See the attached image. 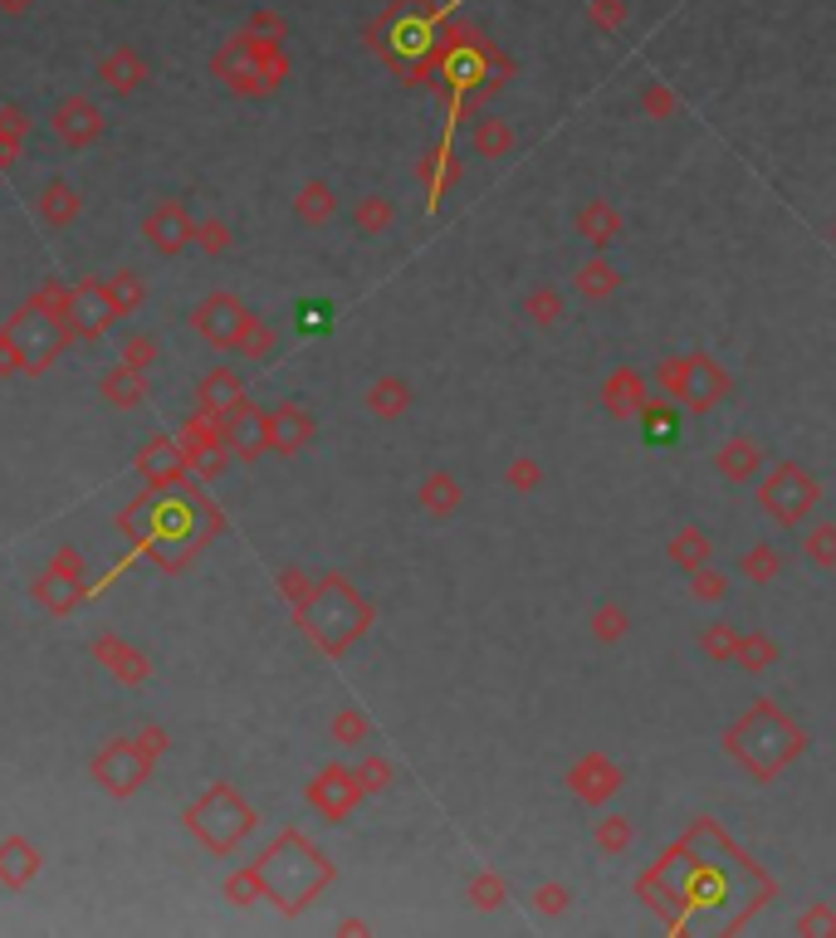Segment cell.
<instances>
[{"instance_id":"cell-8","label":"cell","mask_w":836,"mask_h":938,"mask_svg":"<svg viewBox=\"0 0 836 938\" xmlns=\"http://www.w3.org/2000/svg\"><path fill=\"white\" fill-rule=\"evenodd\" d=\"M196 822H202V836L210 841V846L216 851H230L235 841L245 836V831H250V806H240L230 797V792H216V797H210L202 812H196Z\"/></svg>"},{"instance_id":"cell-35","label":"cell","mask_w":836,"mask_h":938,"mask_svg":"<svg viewBox=\"0 0 836 938\" xmlns=\"http://www.w3.org/2000/svg\"><path fill=\"white\" fill-rule=\"evenodd\" d=\"M690 597L694 601H720V597H729V577L714 563L700 567V573H690Z\"/></svg>"},{"instance_id":"cell-17","label":"cell","mask_w":836,"mask_h":938,"mask_svg":"<svg viewBox=\"0 0 836 938\" xmlns=\"http://www.w3.org/2000/svg\"><path fill=\"white\" fill-rule=\"evenodd\" d=\"M313 441V415L299 411V406H285L279 415H269V445L293 455V450H303Z\"/></svg>"},{"instance_id":"cell-39","label":"cell","mask_w":836,"mask_h":938,"mask_svg":"<svg viewBox=\"0 0 836 938\" xmlns=\"http://www.w3.org/2000/svg\"><path fill=\"white\" fill-rule=\"evenodd\" d=\"M832 240H836V220H832Z\"/></svg>"},{"instance_id":"cell-1","label":"cell","mask_w":836,"mask_h":938,"mask_svg":"<svg viewBox=\"0 0 836 938\" xmlns=\"http://www.w3.org/2000/svg\"><path fill=\"white\" fill-rule=\"evenodd\" d=\"M724 753L734 757L758 787H773L797 757L807 753V729L787 719L773 699H753V704L724 729Z\"/></svg>"},{"instance_id":"cell-6","label":"cell","mask_w":836,"mask_h":938,"mask_svg":"<svg viewBox=\"0 0 836 938\" xmlns=\"http://www.w3.org/2000/svg\"><path fill=\"white\" fill-rule=\"evenodd\" d=\"M362 797H368V787H362L358 767H343V763L323 767L309 787V806L318 816H328V822H348L352 806H358Z\"/></svg>"},{"instance_id":"cell-31","label":"cell","mask_w":836,"mask_h":938,"mask_svg":"<svg viewBox=\"0 0 836 938\" xmlns=\"http://www.w3.org/2000/svg\"><path fill=\"white\" fill-rule=\"evenodd\" d=\"M587 20H592L602 34H617L631 20V6L627 0H587Z\"/></svg>"},{"instance_id":"cell-11","label":"cell","mask_w":836,"mask_h":938,"mask_svg":"<svg viewBox=\"0 0 836 938\" xmlns=\"http://www.w3.org/2000/svg\"><path fill=\"white\" fill-rule=\"evenodd\" d=\"M714 470H720L729 484H749L753 474H763V445L753 441V435H729V441L714 450Z\"/></svg>"},{"instance_id":"cell-20","label":"cell","mask_w":836,"mask_h":938,"mask_svg":"<svg viewBox=\"0 0 836 938\" xmlns=\"http://www.w3.org/2000/svg\"><path fill=\"white\" fill-rule=\"evenodd\" d=\"M519 308H524V318L534 328H553L563 318V308H568V299H563L558 284H534V289L519 299Z\"/></svg>"},{"instance_id":"cell-34","label":"cell","mask_w":836,"mask_h":938,"mask_svg":"<svg viewBox=\"0 0 836 938\" xmlns=\"http://www.w3.org/2000/svg\"><path fill=\"white\" fill-rule=\"evenodd\" d=\"M504 480H509V489H514V494H534L538 484H544V465H538L534 455H519V460H509Z\"/></svg>"},{"instance_id":"cell-32","label":"cell","mask_w":836,"mask_h":938,"mask_svg":"<svg viewBox=\"0 0 836 938\" xmlns=\"http://www.w3.org/2000/svg\"><path fill=\"white\" fill-rule=\"evenodd\" d=\"M803 553H807L812 567H836V524H817V528H812L807 543H803Z\"/></svg>"},{"instance_id":"cell-25","label":"cell","mask_w":836,"mask_h":938,"mask_svg":"<svg viewBox=\"0 0 836 938\" xmlns=\"http://www.w3.org/2000/svg\"><path fill=\"white\" fill-rule=\"evenodd\" d=\"M592 841H597L602 856H627V851L636 846V822L631 816H607V822H597Z\"/></svg>"},{"instance_id":"cell-9","label":"cell","mask_w":836,"mask_h":938,"mask_svg":"<svg viewBox=\"0 0 836 938\" xmlns=\"http://www.w3.org/2000/svg\"><path fill=\"white\" fill-rule=\"evenodd\" d=\"M646 406H651V377L636 372V367H617V372L602 382V411L611 421H636Z\"/></svg>"},{"instance_id":"cell-2","label":"cell","mask_w":836,"mask_h":938,"mask_svg":"<svg viewBox=\"0 0 836 938\" xmlns=\"http://www.w3.org/2000/svg\"><path fill=\"white\" fill-rule=\"evenodd\" d=\"M299 621L323 656H348V650L372 631L376 611L343 573H328L323 581H313L309 601L299 607Z\"/></svg>"},{"instance_id":"cell-16","label":"cell","mask_w":836,"mask_h":938,"mask_svg":"<svg viewBox=\"0 0 836 938\" xmlns=\"http://www.w3.org/2000/svg\"><path fill=\"white\" fill-rule=\"evenodd\" d=\"M362 401H368V411L376 415V421H402V415L411 411V386L402 382V377L386 372V377H376V382L368 386V396H362Z\"/></svg>"},{"instance_id":"cell-24","label":"cell","mask_w":836,"mask_h":938,"mask_svg":"<svg viewBox=\"0 0 836 938\" xmlns=\"http://www.w3.org/2000/svg\"><path fill=\"white\" fill-rule=\"evenodd\" d=\"M592 640L597 646H621L627 640V631H631V616H627V607L621 601H602V607L592 611Z\"/></svg>"},{"instance_id":"cell-38","label":"cell","mask_w":836,"mask_h":938,"mask_svg":"<svg viewBox=\"0 0 836 938\" xmlns=\"http://www.w3.org/2000/svg\"><path fill=\"white\" fill-rule=\"evenodd\" d=\"M299 328H303V332H328V328H333V303H328V299L303 303V308H299Z\"/></svg>"},{"instance_id":"cell-3","label":"cell","mask_w":836,"mask_h":938,"mask_svg":"<svg viewBox=\"0 0 836 938\" xmlns=\"http://www.w3.org/2000/svg\"><path fill=\"white\" fill-rule=\"evenodd\" d=\"M255 880L265 885V895L275 899L279 909L299 914L303 905H313V899L323 895L328 885H333V865H328V856L313 846L309 836L285 831V836H279L275 846L265 851L260 875H255Z\"/></svg>"},{"instance_id":"cell-13","label":"cell","mask_w":836,"mask_h":938,"mask_svg":"<svg viewBox=\"0 0 836 938\" xmlns=\"http://www.w3.org/2000/svg\"><path fill=\"white\" fill-rule=\"evenodd\" d=\"M416 504H421V514H431V518H455L465 504V489L451 470H431L416 489Z\"/></svg>"},{"instance_id":"cell-36","label":"cell","mask_w":836,"mask_h":938,"mask_svg":"<svg viewBox=\"0 0 836 938\" xmlns=\"http://www.w3.org/2000/svg\"><path fill=\"white\" fill-rule=\"evenodd\" d=\"M368 733H372V723L362 719V709H343V714L333 719V739L343 743V748H358Z\"/></svg>"},{"instance_id":"cell-14","label":"cell","mask_w":836,"mask_h":938,"mask_svg":"<svg viewBox=\"0 0 836 938\" xmlns=\"http://www.w3.org/2000/svg\"><path fill=\"white\" fill-rule=\"evenodd\" d=\"M572 289L582 293L587 303H602V299H611V293L621 289V269L611 265V259L597 249L587 265H577V275H572Z\"/></svg>"},{"instance_id":"cell-4","label":"cell","mask_w":836,"mask_h":938,"mask_svg":"<svg viewBox=\"0 0 836 938\" xmlns=\"http://www.w3.org/2000/svg\"><path fill=\"white\" fill-rule=\"evenodd\" d=\"M651 386H656V396L675 401V406L690 415H710L720 401L734 396V377H729V367L720 358H710V352L661 358L651 372Z\"/></svg>"},{"instance_id":"cell-18","label":"cell","mask_w":836,"mask_h":938,"mask_svg":"<svg viewBox=\"0 0 836 938\" xmlns=\"http://www.w3.org/2000/svg\"><path fill=\"white\" fill-rule=\"evenodd\" d=\"M636 425H641L646 445H675L680 441V406L661 396V401H651V406L636 415Z\"/></svg>"},{"instance_id":"cell-29","label":"cell","mask_w":836,"mask_h":938,"mask_svg":"<svg viewBox=\"0 0 836 938\" xmlns=\"http://www.w3.org/2000/svg\"><path fill=\"white\" fill-rule=\"evenodd\" d=\"M358 777H362V787H368V797H382V792H392L396 787V767H392V757H382V753H368L358 763Z\"/></svg>"},{"instance_id":"cell-28","label":"cell","mask_w":836,"mask_h":938,"mask_svg":"<svg viewBox=\"0 0 836 938\" xmlns=\"http://www.w3.org/2000/svg\"><path fill=\"white\" fill-rule=\"evenodd\" d=\"M333 210H338V196H333V186H323V182H309L299 192V216L309 220V225H323V220H333Z\"/></svg>"},{"instance_id":"cell-7","label":"cell","mask_w":836,"mask_h":938,"mask_svg":"<svg viewBox=\"0 0 836 938\" xmlns=\"http://www.w3.org/2000/svg\"><path fill=\"white\" fill-rule=\"evenodd\" d=\"M568 792L577 802H587V806H607L611 797H617L621 787H627V773H621L617 763H611L607 753H582L577 763L568 767Z\"/></svg>"},{"instance_id":"cell-15","label":"cell","mask_w":836,"mask_h":938,"mask_svg":"<svg viewBox=\"0 0 836 938\" xmlns=\"http://www.w3.org/2000/svg\"><path fill=\"white\" fill-rule=\"evenodd\" d=\"M665 553H670V567H675V573H685V577L714 563V543H710V533L694 528V524H690V528H680L675 538H670V548H665Z\"/></svg>"},{"instance_id":"cell-22","label":"cell","mask_w":836,"mask_h":938,"mask_svg":"<svg viewBox=\"0 0 836 938\" xmlns=\"http://www.w3.org/2000/svg\"><path fill=\"white\" fill-rule=\"evenodd\" d=\"M734 664H739L744 674L773 670V664H778V640L763 636V631H744V636H739V656H734Z\"/></svg>"},{"instance_id":"cell-21","label":"cell","mask_w":836,"mask_h":938,"mask_svg":"<svg viewBox=\"0 0 836 938\" xmlns=\"http://www.w3.org/2000/svg\"><path fill=\"white\" fill-rule=\"evenodd\" d=\"M783 563H787V557L773 548V543H753V548L739 557V577H749L753 587H768V581L783 577Z\"/></svg>"},{"instance_id":"cell-5","label":"cell","mask_w":836,"mask_h":938,"mask_svg":"<svg viewBox=\"0 0 836 938\" xmlns=\"http://www.w3.org/2000/svg\"><path fill=\"white\" fill-rule=\"evenodd\" d=\"M817 480L803 470V465H793V460H783V465H773L768 474H763V484H758V504H763V514L773 518L778 528H797V524H807L812 514H817Z\"/></svg>"},{"instance_id":"cell-27","label":"cell","mask_w":836,"mask_h":938,"mask_svg":"<svg viewBox=\"0 0 836 938\" xmlns=\"http://www.w3.org/2000/svg\"><path fill=\"white\" fill-rule=\"evenodd\" d=\"M739 636H744V631H734L729 621L704 626V631H700V656L704 660H734L739 656Z\"/></svg>"},{"instance_id":"cell-23","label":"cell","mask_w":836,"mask_h":938,"mask_svg":"<svg viewBox=\"0 0 836 938\" xmlns=\"http://www.w3.org/2000/svg\"><path fill=\"white\" fill-rule=\"evenodd\" d=\"M465 899L475 909H485V914H494V909H504L509 905V880H504L499 870H479V875H469V885H465Z\"/></svg>"},{"instance_id":"cell-37","label":"cell","mask_w":836,"mask_h":938,"mask_svg":"<svg viewBox=\"0 0 836 938\" xmlns=\"http://www.w3.org/2000/svg\"><path fill=\"white\" fill-rule=\"evenodd\" d=\"M797 934L812 938V934H836V909L832 905H812L803 919H797Z\"/></svg>"},{"instance_id":"cell-10","label":"cell","mask_w":836,"mask_h":938,"mask_svg":"<svg viewBox=\"0 0 836 938\" xmlns=\"http://www.w3.org/2000/svg\"><path fill=\"white\" fill-rule=\"evenodd\" d=\"M572 230H577V240H587L592 249H607V245H617L621 240V230H627V216H621L611 200H582V206L572 210Z\"/></svg>"},{"instance_id":"cell-30","label":"cell","mask_w":836,"mask_h":938,"mask_svg":"<svg viewBox=\"0 0 836 938\" xmlns=\"http://www.w3.org/2000/svg\"><path fill=\"white\" fill-rule=\"evenodd\" d=\"M641 113L651 117V123H665V117H675V113H680L675 89H665V83H646V89H641Z\"/></svg>"},{"instance_id":"cell-33","label":"cell","mask_w":836,"mask_h":938,"mask_svg":"<svg viewBox=\"0 0 836 938\" xmlns=\"http://www.w3.org/2000/svg\"><path fill=\"white\" fill-rule=\"evenodd\" d=\"M528 905H534V914L538 919H563V914H568V905H572V895H568V885H538L534 889V899H528Z\"/></svg>"},{"instance_id":"cell-12","label":"cell","mask_w":836,"mask_h":938,"mask_svg":"<svg viewBox=\"0 0 836 938\" xmlns=\"http://www.w3.org/2000/svg\"><path fill=\"white\" fill-rule=\"evenodd\" d=\"M469 147H475L479 162H504L514 147H519V133H514L509 117H494V113H479L469 123Z\"/></svg>"},{"instance_id":"cell-26","label":"cell","mask_w":836,"mask_h":938,"mask_svg":"<svg viewBox=\"0 0 836 938\" xmlns=\"http://www.w3.org/2000/svg\"><path fill=\"white\" fill-rule=\"evenodd\" d=\"M352 220H358L362 235H386L396 225V206L386 196H362L358 206H352Z\"/></svg>"},{"instance_id":"cell-19","label":"cell","mask_w":836,"mask_h":938,"mask_svg":"<svg viewBox=\"0 0 836 938\" xmlns=\"http://www.w3.org/2000/svg\"><path fill=\"white\" fill-rule=\"evenodd\" d=\"M202 328L216 342H240L245 332H250V313H245L235 299H216L210 308H202Z\"/></svg>"}]
</instances>
